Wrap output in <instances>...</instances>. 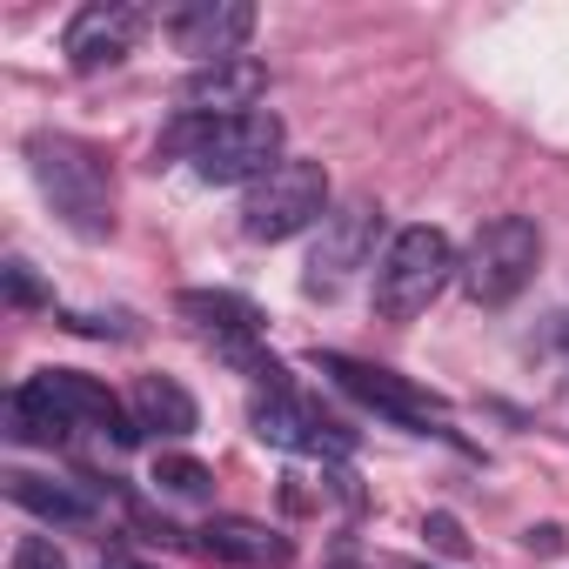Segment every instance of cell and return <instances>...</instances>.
Returning a JSON list of instances; mask_svg holds the SVG:
<instances>
[{"label": "cell", "instance_id": "obj_15", "mask_svg": "<svg viewBox=\"0 0 569 569\" xmlns=\"http://www.w3.org/2000/svg\"><path fill=\"white\" fill-rule=\"evenodd\" d=\"M208 342H248V336H261V309L248 302V296H228V289H181V302H174Z\"/></svg>", "mask_w": 569, "mask_h": 569}, {"label": "cell", "instance_id": "obj_4", "mask_svg": "<svg viewBox=\"0 0 569 569\" xmlns=\"http://www.w3.org/2000/svg\"><path fill=\"white\" fill-rule=\"evenodd\" d=\"M536 261H542V234L529 214H496L469 254H462V296L476 309H509L529 281H536Z\"/></svg>", "mask_w": 569, "mask_h": 569}, {"label": "cell", "instance_id": "obj_19", "mask_svg": "<svg viewBox=\"0 0 569 569\" xmlns=\"http://www.w3.org/2000/svg\"><path fill=\"white\" fill-rule=\"evenodd\" d=\"M0 289H8V302H14V309H48V302H54V296L41 289L34 261H21V254H14L8 268H0Z\"/></svg>", "mask_w": 569, "mask_h": 569}, {"label": "cell", "instance_id": "obj_20", "mask_svg": "<svg viewBox=\"0 0 569 569\" xmlns=\"http://www.w3.org/2000/svg\"><path fill=\"white\" fill-rule=\"evenodd\" d=\"M422 536L442 549V556H469V536H462V522L449 516V509H436V516H422Z\"/></svg>", "mask_w": 569, "mask_h": 569}, {"label": "cell", "instance_id": "obj_13", "mask_svg": "<svg viewBox=\"0 0 569 569\" xmlns=\"http://www.w3.org/2000/svg\"><path fill=\"white\" fill-rule=\"evenodd\" d=\"M128 416L141 422V436H168V442L201 429V409H194V396L174 376H141L134 396H128Z\"/></svg>", "mask_w": 569, "mask_h": 569}, {"label": "cell", "instance_id": "obj_17", "mask_svg": "<svg viewBox=\"0 0 569 569\" xmlns=\"http://www.w3.org/2000/svg\"><path fill=\"white\" fill-rule=\"evenodd\" d=\"M8 436H14V442H34V449H54V442L74 436V422L61 416V402H54L41 382H21V389L8 396Z\"/></svg>", "mask_w": 569, "mask_h": 569}, {"label": "cell", "instance_id": "obj_21", "mask_svg": "<svg viewBox=\"0 0 569 569\" xmlns=\"http://www.w3.org/2000/svg\"><path fill=\"white\" fill-rule=\"evenodd\" d=\"M14 569H68V556L54 549V536H21L14 542Z\"/></svg>", "mask_w": 569, "mask_h": 569}, {"label": "cell", "instance_id": "obj_7", "mask_svg": "<svg viewBox=\"0 0 569 569\" xmlns=\"http://www.w3.org/2000/svg\"><path fill=\"white\" fill-rule=\"evenodd\" d=\"M309 362H316L342 396H356L362 409H376V416H389V422H402V429H416V436H449V429H442V402L422 396L409 376H389V369L356 362V356H336V349H316Z\"/></svg>", "mask_w": 569, "mask_h": 569}, {"label": "cell", "instance_id": "obj_11", "mask_svg": "<svg viewBox=\"0 0 569 569\" xmlns=\"http://www.w3.org/2000/svg\"><path fill=\"white\" fill-rule=\"evenodd\" d=\"M254 34V8L248 0H188V8L168 21V41L181 54H194L201 68L208 61H234Z\"/></svg>", "mask_w": 569, "mask_h": 569}, {"label": "cell", "instance_id": "obj_5", "mask_svg": "<svg viewBox=\"0 0 569 569\" xmlns=\"http://www.w3.org/2000/svg\"><path fill=\"white\" fill-rule=\"evenodd\" d=\"M322 214H329V174H322V161H296V154L241 194L248 241H289L302 228H322Z\"/></svg>", "mask_w": 569, "mask_h": 569}, {"label": "cell", "instance_id": "obj_18", "mask_svg": "<svg viewBox=\"0 0 569 569\" xmlns=\"http://www.w3.org/2000/svg\"><path fill=\"white\" fill-rule=\"evenodd\" d=\"M208 462H194V456H154V489H168V496H208Z\"/></svg>", "mask_w": 569, "mask_h": 569}, {"label": "cell", "instance_id": "obj_14", "mask_svg": "<svg viewBox=\"0 0 569 569\" xmlns=\"http://www.w3.org/2000/svg\"><path fill=\"white\" fill-rule=\"evenodd\" d=\"M194 542H201L214 562H241V569H261V562H281V556H289V542H281L268 522H254V516H208Z\"/></svg>", "mask_w": 569, "mask_h": 569}, {"label": "cell", "instance_id": "obj_6", "mask_svg": "<svg viewBox=\"0 0 569 569\" xmlns=\"http://www.w3.org/2000/svg\"><path fill=\"white\" fill-rule=\"evenodd\" d=\"M376 234H382V208L376 201H342V208H329L322 214V228H316V248H309V274H302V289L309 296H342L349 281L369 268V254H376Z\"/></svg>", "mask_w": 569, "mask_h": 569}, {"label": "cell", "instance_id": "obj_1", "mask_svg": "<svg viewBox=\"0 0 569 569\" xmlns=\"http://www.w3.org/2000/svg\"><path fill=\"white\" fill-rule=\"evenodd\" d=\"M34 188L48 194V208L61 214V228H74L81 241H108L114 234V168L94 141L61 134V128H34L21 141Z\"/></svg>", "mask_w": 569, "mask_h": 569}, {"label": "cell", "instance_id": "obj_3", "mask_svg": "<svg viewBox=\"0 0 569 569\" xmlns=\"http://www.w3.org/2000/svg\"><path fill=\"white\" fill-rule=\"evenodd\" d=\"M456 274H462V254H456V241L442 228H429V221L402 228L376 261V309L389 322H416V316H429V302Z\"/></svg>", "mask_w": 569, "mask_h": 569}, {"label": "cell", "instance_id": "obj_8", "mask_svg": "<svg viewBox=\"0 0 569 569\" xmlns=\"http://www.w3.org/2000/svg\"><path fill=\"white\" fill-rule=\"evenodd\" d=\"M141 34H148V8H134V0H94V8H81L68 21V68L101 74V68L128 61Z\"/></svg>", "mask_w": 569, "mask_h": 569}, {"label": "cell", "instance_id": "obj_9", "mask_svg": "<svg viewBox=\"0 0 569 569\" xmlns=\"http://www.w3.org/2000/svg\"><path fill=\"white\" fill-rule=\"evenodd\" d=\"M261 94H268V68H261L254 54H234V61H208V68L181 74V88H174L181 114H194V121L254 114V101H261Z\"/></svg>", "mask_w": 569, "mask_h": 569}, {"label": "cell", "instance_id": "obj_23", "mask_svg": "<svg viewBox=\"0 0 569 569\" xmlns=\"http://www.w3.org/2000/svg\"><path fill=\"white\" fill-rule=\"evenodd\" d=\"M522 542H529V549H542V556H556V549H562V529H556V522H536Z\"/></svg>", "mask_w": 569, "mask_h": 569}, {"label": "cell", "instance_id": "obj_12", "mask_svg": "<svg viewBox=\"0 0 569 569\" xmlns=\"http://www.w3.org/2000/svg\"><path fill=\"white\" fill-rule=\"evenodd\" d=\"M54 402H61V416L74 422V429H101V436H114V449H134L141 442V422L114 402V389H101L94 376H81V369H41L34 376Z\"/></svg>", "mask_w": 569, "mask_h": 569}, {"label": "cell", "instance_id": "obj_24", "mask_svg": "<svg viewBox=\"0 0 569 569\" xmlns=\"http://www.w3.org/2000/svg\"><path fill=\"white\" fill-rule=\"evenodd\" d=\"M108 569H154V562H108Z\"/></svg>", "mask_w": 569, "mask_h": 569}, {"label": "cell", "instance_id": "obj_10", "mask_svg": "<svg viewBox=\"0 0 569 569\" xmlns=\"http://www.w3.org/2000/svg\"><path fill=\"white\" fill-rule=\"evenodd\" d=\"M248 429L268 449H296V456H349L356 449V436L342 422H329L322 409H309L302 396H261L248 409Z\"/></svg>", "mask_w": 569, "mask_h": 569}, {"label": "cell", "instance_id": "obj_2", "mask_svg": "<svg viewBox=\"0 0 569 569\" xmlns=\"http://www.w3.org/2000/svg\"><path fill=\"white\" fill-rule=\"evenodd\" d=\"M161 148L168 154H188L208 188H254L261 174H274L281 161H289V154H281V148H289V128H281V114H268V108L228 114V121L181 114Z\"/></svg>", "mask_w": 569, "mask_h": 569}, {"label": "cell", "instance_id": "obj_22", "mask_svg": "<svg viewBox=\"0 0 569 569\" xmlns=\"http://www.w3.org/2000/svg\"><path fill=\"white\" fill-rule=\"evenodd\" d=\"M61 329H74V336H121V342L134 336V322H128V316H81V309H68V316H61Z\"/></svg>", "mask_w": 569, "mask_h": 569}, {"label": "cell", "instance_id": "obj_16", "mask_svg": "<svg viewBox=\"0 0 569 569\" xmlns=\"http://www.w3.org/2000/svg\"><path fill=\"white\" fill-rule=\"evenodd\" d=\"M0 482H8V502H21V509H28V516H41V522H61V529L94 522V502H88V496H74V489H68V482H54V476L8 469Z\"/></svg>", "mask_w": 569, "mask_h": 569}]
</instances>
